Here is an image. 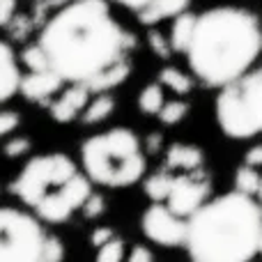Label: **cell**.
<instances>
[{"label":"cell","mask_w":262,"mask_h":262,"mask_svg":"<svg viewBox=\"0 0 262 262\" xmlns=\"http://www.w3.org/2000/svg\"><path fill=\"white\" fill-rule=\"evenodd\" d=\"M203 149L189 143H175L166 152L168 170H195V168H203Z\"/></svg>","instance_id":"obj_13"},{"label":"cell","mask_w":262,"mask_h":262,"mask_svg":"<svg viewBox=\"0 0 262 262\" xmlns=\"http://www.w3.org/2000/svg\"><path fill=\"white\" fill-rule=\"evenodd\" d=\"M18 81H21V69H18L16 53L9 44L0 41V104L16 95Z\"/></svg>","instance_id":"obj_12"},{"label":"cell","mask_w":262,"mask_h":262,"mask_svg":"<svg viewBox=\"0 0 262 262\" xmlns=\"http://www.w3.org/2000/svg\"><path fill=\"white\" fill-rule=\"evenodd\" d=\"M186 113H189V104L182 99H172V101H163L157 118L161 120L163 124H180L182 120L186 118Z\"/></svg>","instance_id":"obj_22"},{"label":"cell","mask_w":262,"mask_h":262,"mask_svg":"<svg viewBox=\"0 0 262 262\" xmlns=\"http://www.w3.org/2000/svg\"><path fill=\"white\" fill-rule=\"evenodd\" d=\"M81 161L90 182L113 189L136 184L147 170L143 145L127 127H113L88 138L81 145Z\"/></svg>","instance_id":"obj_5"},{"label":"cell","mask_w":262,"mask_h":262,"mask_svg":"<svg viewBox=\"0 0 262 262\" xmlns=\"http://www.w3.org/2000/svg\"><path fill=\"white\" fill-rule=\"evenodd\" d=\"M262 51V23L253 12L235 5L195 14L186 60L195 78L221 88L253 67Z\"/></svg>","instance_id":"obj_2"},{"label":"cell","mask_w":262,"mask_h":262,"mask_svg":"<svg viewBox=\"0 0 262 262\" xmlns=\"http://www.w3.org/2000/svg\"><path fill=\"white\" fill-rule=\"evenodd\" d=\"M115 3H120V5H124L127 9H131V12H140V9L145 7V5L149 3V0H115Z\"/></svg>","instance_id":"obj_34"},{"label":"cell","mask_w":262,"mask_h":262,"mask_svg":"<svg viewBox=\"0 0 262 262\" xmlns=\"http://www.w3.org/2000/svg\"><path fill=\"white\" fill-rule=\"evenodd\" d=\"M147 41H149V49H152L154 53L159 55V58H163V60L170 58V53H172L170 41H168L159 30H149L147 32Z\"/></svg>","instance_id":"obj_27"},{"label":"cell","mask_w":262,"mask_h":262,"mask_svg":"<svg viewBox=\"0 0 262 262\" xmlns=\"http://www.w3.org/2000/svg\"><path fill=\"white\" fill-rule=\"evenodd\" d=\"M124 258H127L129 262H149L154 258V253L149 249H145V246H134V249H131Z\"/></svg>","instance_id":"obj_30"},{"label":"cell","mask_w":262,"mask_h":262,"mask_svg":"<svg viewBox=\"0 0 262 262\" xmlns=\"http://www.w3.org/2000/svg\"><path fill=\"white\" fill-rule=\"evenodd\" d=\"M30 147H32L30 138H26V136H16V138H12V140L5 143L3 152H5L7 159H18V157H23V154L30 152Z\"/></svg>","instance_id":"obj_26"},{"label":"cell","mask_w":262,"mask_h":262,"mask_svg":"<svg viewBox=\"0 0 262 262\" xmlns=\"http://www.w3.org/2000/svg\"><path fill=\"white\" fill-rule=\"evenodd\" d=\"M170 180H172V175L168 172V168L149 175L147 180H145V186H143L145 195H147L152 203H163L168 195V189H170Z\"/></svg>","instance_id":"obj_19"},{"label":"cell","mask_w":262,"mask_h":262,"mask_svg":"<svg viewBox=\"0 0 262 262\" xmlns=\"http://www.w3.org/2000/svg\"><path fill=\"white\" fill-rule=\"evenodd\" d=\"M209 193H212V180L207 177V172L203 168L182 170L180 175H172L170 189H168V195L163 203L177 216L189 219L209 198Z\"/></svg>","instance_id":"obj_8"},{"label":"cell","mask_w":262,"mask_h":262,"mask_svg":"<svg viewBox=\"0 0 262 262\" xmlns=\"http://www.w3.org/2000/svg\"><path fill=\"white\" fill-rule=\"evenodd\" d=\"M163 101H166V97H163V85L161 83H149L138 95V108L143 111L145 115H154V118H157Z\"/></svg>","instance_id":"obj_20"},{"label":"cell","mask_w":262,"mask_h":262,"mask_svg":"<svg viewBox=\"0 0 262 262\" xmlns=\"http://www.w3.org/2000/svg\"><path fill=\"white\" fill-rule=\"evenodd\" d=\"M147 145H149V152H154V149L159 147V145H161V136H157V134H152L147 138Z\"/></svg>","instance_id":"obj_35"},{"label":"cell","mask_w":262,"mask_h":262,"mask_svg":"<svg viewBox=\"0 0 262 262\" xmlns=\"http://www.w3.org/2000/svg\"><path fill=\"white\" fill-rule=\"evenodd\" d=\"M244 163L246 166H253V168L262 166V145H255V147H251L249 152H246Z\"/></svg>","instance_id":"obj_32"},{"label":"cell","mask_w":262,"mask_h":262,"mask_svg":"<svg viewBox=\"0 0 262 262\" xmlns=\"http://www.w3.org/2000/svg\"><path fill=\"white\" fill-rule=\"evenodd\" d=\"M186 7H189V0H149L140 12H136V16L145 26H154V23H161L166 18H172L175 14L184 12Z\"/></svg>","instance_id":"obj_14"},{"label":"cell","mask_w":262,"mask_h":262,"mask_svg":"<svg viewBox=\"0 0 262 262\" xmlns=\"http://www.w3.org/2000/svg\"><path fill=\"white\" fill-rule=\"evenodd\" d=\"M104 198L101 195H97V193H90L85 198V203H83V216L85 219H95V216H99L101 212H104Z\"/></svg>","instance_id":"obj_29"},{"label":"cell","mask_w":262,"mask_h":262,"mask_svg":"<svg viewBox=\"0 0 262 262\" xmlns=\"http://www.w3.org/2000/svg\"><path fill=\"white\" fill-rule=\"evenodd\" d=\"M111 237H113V230H111V228H97L95 232H92V246H101L104 244V242H108Z\"/></svg>","instance_id":"obj_33"},{"label":"cell","mask_w":262,"mask_h":262,"mask_svg":"<svg viewBox=\"0 0 262 262\" xmlns=\"http://www.w3.org/2000/svg\"><path fill=\"white\" fill-rule=\"evenodd\" d=\"M14 12H16V0H0V28L12 21Z\"/></svg>","instance_id":"obj_31"},{"label":"cell","mask_w":262,"mask_h":262,"mask_svg":"<svg viewBox=\"0 0 262 262\" xmlns=\"http://www.w3.org/2000/svg\"><path fill=\"white\" fill-rule=\"evenodd\" d=\"M62 258H64L62 242H60L55 235H49V232H46L44 249H41V262H58V260H62Z\"/></svg>","instance_id":"obj_25"},{"label":"cell","mask_w":262,"mask_h":262,"mask_svg":"<svg viewBox=\"0 0 262 262\" xmlns=\"http://www.w3.org/2000/svg\"><path fill=\"white\" fill-rule=\"evenodd\" d=\"M193 23H195V14L184 9V12L172 16V28H170V49L175 53H186V46L191 41L193 35Z\"/></svg>","instance_id":"obj_16"},{"label":"cell","mask_w":262,"mask_h":262,"mask_svg":"<svg viewBox=\"0 0 262 262\" xmlns=\"http://www.w3.org/2000/svg\"><path fill=\"white\" fill-rule=\"evenodd\" d=\"M258 255H262V230H260V246H258Z\"/></svg>","instance_id":"obj_37"},{"label":"cell","mask_w":262,"mask_h":262,"mask_svg":"<svg viewBox=\"0 0 262 262\" xmlns=\"http://www.w3.org/2000/svg\"><path fill=\"white\" fill-rule=\"evenodd\" d=\"M18 124H21V115L16 111H0V138L16 131Z\"/></svg>","instance_id":"obj_28"},{"label":"cell","mask_w":262,"mask_h":262,"mask_svg":"<svg viewBox=\"0 0 262 262\" xmlns=\"http://www.w3.org/2000/svg\"><path fill=\"white\" fill-rule=\"evenodd\" d=\"M21 60L30 72H37V69H49V60H46V53L41 51L39 44L28 46L26 51L21 53Z\"/></svg>","instance_id":"obj_24"},{"label":"cell","mask_w":262,"mask_h":262,"mask_svg":"<svg viewBox=\"0 0 262 262\" xmlns=\"http://www.w3.org/2000/svg\"><path fill=\"white\" fill-rule=\"evenodd\" d=\"M46 230L32 214L0 207V262H41Z\"/></svg>","instance_id":"obj_7"},{"label":"cell","mask_w":262,"mask_h":262,"mask_svg":"<svg viewBox=\"0 0 262 262\" xmlns=\"http://www.w3.org/2000/svg\"><path fill=\"white\" fill-rule=\"evenodd\" d=\"M115 111V99L108 92H97L95 99H90L83 108V113L78 118L83 120V124H99L106 118H111Z\"/></svg>","instance_id":"obj_17"},{"label":"cell","mask_w":262,"mask_h":262,"mask_svg":"<svg viewBox=\"0 0 262 262\" xmlns=\"http://www.w3.org/2000/svg\"><path fill=\"white\" fill-rule=\"evenodd\" d=\"M159 83L163 88H170L175 95H189L193 88V78L177 67H163L159 72Z\"/></svg>","instance_id":"obj_18"},{"label":"cell","mask_w":262,"mask_h":262,"mask_svg":"<svg viewBox=\"0 0 262 262\" xmlns=\"http://www.w3.org/2000/svg\"><path fill=\"white\" fill-rule=\"evenodd\" d=\"M258 184H260V172L255 170L253 166H242L237 168V175H235V191L239 193H246V195H255L258 191Z\"/></svg>","instance_id":"obj_21"},{"label":"cell","mask_w":262,"mask_h":262,"mask_svg":"<svg viewBox=\"0 0 262 262\" xmlns=\"http://www.w3.org/2000/svg\"><path fill=\"white\" fill-rule=\"evenodd\" d=\"M12 193L46 223H64L92 193V182L60 152L32 157L12 182Z\"/></svg>","instance_id":"obj_4"},{"label":"cell","mask_w":262,"mask_h":262,"mask_svg":"<svg viewBox=\"0 0 262 262\" xmlns=\"http://www.w3.org/2000/svg\"><path fill=\"white\" fill-rule=\"evenodd\" d=\"M253 198H258V203H262V175H260V184H258V191H255Z\"/></svg>","instance_id":"obj_36"},{"label":"cell","mask_w":262,"mask_h":262,"mask_svg":"<svg viewBox=\"0 0 262 262\" xmlns=\"http://www.w3.org/2000/svg\"><path fill=\"white\" fill-rule=\"evenodd\" d=\"M216 122L235 140L262 134V69L251 67L219 88Z\"/></svg>","instance_id":"obj_6"},{"label":"cell","mask_w":262,"mask_h":262,"mask_svg":"<svg viewBox=\"0 0 262 262\" xmlns=\"http://www.w3.org/2000/svg\"><path fill=\"white\" fill-rule=\"evenodd\" d=\"M129 74H131V62L127 58V60H122V62H115L113 67L99 72L95 78H90V81L85 83V88L90 90V95H97V92H108V90H113V88L122 85V83L129 78Z\"/></svg>","instance_id":"obj_15"},{"label":"cell","mask_w":262,"mask_h":262,"mask_svg":"<svg viewBox=\"0 0 262 262\" xmlns=\"http://www.w3.org/2000/svg\"><path fill=\"white\" fill-rule=\"evenodd\" d=\"M127 255L124 251V242L120 237H111L108 242H104L101 246H97V260L99 262H120Z\"/></svg>","instance_id":"obj_23"},{"label":"cell","mask_w":262,"mask_h":262,"mask_svg":"<svg viewBox=\"0 0 262 262\" xmlns=\"http://www.w3.org/2000/svg\"><path fill=\"white\" fill-rule=\"evenodd\" d=\"M143 232L163 249H177L186 239V219L170 212L166 203H152L143 214Z\"/></svg>","instance_id":"obj_9"},{"label":"cell","mask_w":262,"mask_h":262,"mask_svg":"<svg viewBox=\"0 0 262 262\" xmlns=\"http://www.w3.org/2000/svg\"><path fill=\"white\" fill-rule=\"evenodd\" d=\"M37 44L67 83H83L129 58L134 37L115 21L108 0H74L49 18Z\"/></svg>","instance_id":"obj_1"},{"label":"cell","mask_w":262,"mask_h":262,"mask_svg":"<svg viewBox=\"0 0 262 262\" xmlns=\"http://www.w3.org/2000/svg\"><path fill=\"white\" fill-rule=\"evenodd\" d=\"M90 101V90L83 83H72L60 97L51 104V118L58 124H69L83 113L85 104Z\"/></svg>","instance_id":"obj_11"},{"label":"cell","mask_w":262,"mask_h":262,"mask_svg":"<svg viewBox=\"0 0 262 262\" xmlns=\"http://www.w3.org/2000/svg\"><path fill=\"white\" fill-rule=\"evenodd\" d=\"M262 207L253 195L230 191L205 200L186 219V253L200 262H244L258 255Z\"/></svg>","instance_id":"obj_3"},{"label":"cell","mask_w":262,"mask_h":262,"mask_svg":"<svg viewBox=\"0 0 262 262\" xmlns=\"http://www.w3.org/2000/svg\"><path fill=\"white\" fill-rule=\"evenodd\" d=\"M62 78L53 72V69H37V72L21 74V81H18V92L26 97L28 101H37V104H44L49 101L53 95H58L62 90Z\"/></svg>","instance_id":"obj_10"}]
</instances>
